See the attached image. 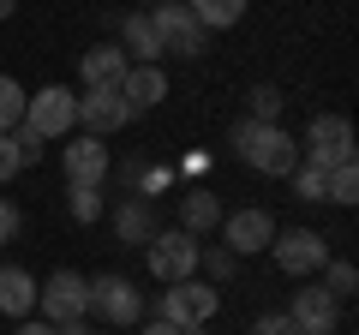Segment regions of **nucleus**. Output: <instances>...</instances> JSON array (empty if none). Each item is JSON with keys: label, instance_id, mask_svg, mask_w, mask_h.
<instances>
[{"label": "nucleus", "instance_id": "1", "mask_svg": "<svg viewBox=\"0 0 359 335\" xmlns=\"http://www.w3.org/2000/svg\"><path fill=\"white\" fill-rule=\"evenodd\" d=\"M233 156H240L245 168H257V174H269V180H287L299 168V144L287 138L282 126H264V120H240V126L228 132Z\"/></svg>", "mask_w": 359, "mask_h": 335}, {"label": "nucleus", "instance_id": "2", "mask_svg": "<svg viewBox=\"0 0 359 335\" xmlns=\"http://www.w3.org/2000/svg\"><path fill=\"white\" fill-rule=\"evenodd\" d=\"M269 252H276V270L294 275V282H311V275H323V264H330V240H323L318 228H276Z\"/></svg>", "mask_w": 359, "mask_h": 335}, {"label": "nucleus", "instance_id": "3", "mask_svg": "<svg viewBox=\"0 0 359 335\" xmlns=\"http://www.w3.org/2000/svg\"><path fill=\"white\" fill-rule=\"evenodd\" d=\"M222 311V287L204 282V275H186V282H174L162 294V323H174V329H192V323H210Z\"/></svg>", "mask_w": 359, "mask_h": 335}, {"label": "nucleus", "instance_id": "4", "mask_svg": "<svg viewBox=\"0 0 359 335\" xmlns=\"http://www.w3.org/2000/svg\"><path fill=\"white\" fill-rule=\"evenodd\" d=\"M25 126L36 132V138H72V132H78V90H66V84H42V90L25 102Z\"/></svg>", "mask_w": 359, "mask_h": 335}, {"label": "nucleus", "instance_id": "5", "mask_svg": "<svg viewBox=\"0 0 359 335\" xmlns=\"http://www.w3.org/2000/svg\"><path fill=\"white\" fill-rule=\"evenodd\" d=\"M84 317H102L114 329H132L144 317V294L126 282V275H96L90 282V299H84Z\"/></svg>", "mask_w": 359, "mask_h": 335}, {"label": "nucleus", "instance_id": "6", "mask_svg": "<svg viewBox=\"0 0 359 335\" xmlns=\"http://www.w3.org/2000/svg\"><path fill=\"white\" fill-rule=\"evenodd\" d=\"M144 264H150L156 282L174 287V282H186V275H198V240L186 228H168V233L156 228V240L144 245Z\"/></svg>", "mask_w": 359, "mask_h": 335}, {"label": "nucleus", "instance_id": "7", "mask_svg": "<svg viewBox=\"0 0 359 335\" xmlns=\"http://www.w3.org/2000/svg\"><path fill=\"white\" fill-rule=\"evenodd\" d=\"M150 25H156V36H162V54H186V60L204 54V36H210V30L192 18L186 0H156V6H150Z\"/></svg>", "mask_w": 359, "mask_h": 335}, {"label": "nucleus", "instance_id": "8", "mask_svg": "<svg viewBox=\"0 0 359 335\" xmlns=\"http://www.w3.org/2000/svg\"><path fill=\"white\" fill-rule=\"evenodd\" d=\"M84 299H90V282L78 270H54L48 282L36 287V311L48 323H78L84 317Z\"/></svg>", "mask_w": 359, "mask_h": 335}, {"label": "nucleus", "instance_id": "9", "mask_svg": "<svg viewBox=\"0 0 359 335\" xmlns=\"http://www.w3.org/2000/svg\"><path fill=\"white\" fill-rule=\"evenodd\" d=\"M306 162L311 168H335V162H347L353 156V126H347V114H318L306 126Z\"/></svg>", "mask_w": 359, "mask_h": 335}, {"label": "nucleus", "instance_id": "10", "mask_svg": "<svg viewBox=\"0 0 359 335\" xmlns=\"http://www.w3.org/2000/svg\"><path fill=\"white\" fill-rule=\"evenodd\" d=\"M78 126H84L90 138H108V132L132 126V102L120 90H84L78 96Z\"/></svg>", "mask_w": 359, "mask_h": 335}, {"label": "nucleus", "instance_id": "11", "mask_svg": "<svg viewBox=\"0 0 359 335\" xmlns=\"http://www.w3.org/2000/svg\"><path fill=\"white\" fill-rule=\"evenodd\" d=\"M299 335H335V317H341V299L330 287H294V306H287Z\"/></svg>", "mask_w": 359, "mask_h": 335}, {"label": "nucleus", "instance_id": "12", "mask_svg": "<svg viewBox=\"0 0 359 335\" xmlns=\"http://www.w3.org/2000/svg\"><path fill=\"white\" fill-rule=\"evenodd\" d=\"M60 168H66V186H102L114 162H108V144L84 132V138H72L60 150Z\"/></svg>", "mask_w": 359, "mask_h": 335}, {"label": "nucleus", "instance_id": "13", "mask_svg": "<svg viewBox=\"0 0 359 335\" xmlns=\"http://www.w3.org/2000/svg\"><path fill=\"white\" fill-rule=\"evenodd\" d=\"M222 233H228L233 258H252V252H269L276 221H269V210H233V216H222Z\"/></svg>", "mask_w": 359, "mask_h": 335}, {"label": "nucleus", "instance_id": "14", "mask_svg": "<svg viewBox=\"0 0 359 335\" xmlns=\"http://www.w3.org/2000/svg\"><path fill=\"white\" fill-rule=\"evenodd\" d=\"M126 54L120 42H96V48L78 54V72H84V90H120V78H126Z\"/></svg>", "mask_w": 359, "mask_h": 335}, {"label": "nucleus", "instance_id": "15", "mask_svg": "<svg viewBox=\"0 0 359 335\" xmlns=\"http://www.w3.org/2000/svg\"><path fill=\"white\" fill-rule=\"evenodd\" d=\"M180 228L192 233V240L216 233V228H222V198L210 192V186H192V192H180Z\"/></svg>", "mask_w": 359, "mask_h": 335}, {"label": "nucleus", "instance_id": "16", "mask_svg": "<svg viewBox=\"0 0 359 335\" xmlns=\"http://www.w3.org/2000/svg\"><path fill=\"white\" fill-rule=\"evenodd\" d=\"M114 233H120V245H150L156 240L150 198H120V204H114Z\"/></svg>", "mask_w": 359, "mask_h": 335}, {"label": "nucleus", "instance_id": "17", "mask_svg": "<svg viewBox=\"0 0 359 335\" xmlns=\"http://www.w3.org/2000/svg\"><path fill=\"white\" fill-rule=\"evenodd\" d=\"M120 96L132 102V114H144V108H156V102L168 96V72H162V66H126Z\"/></svg>", "mask_w": 359, "mask_h": 335}, {"label": "nucleus", "instance_id": "18", "mask_svg": "<svg viewBox=\"0 0 359 335\" xmlns=\"http://www.w3.org/2000/svg\"><path fill=\"white\" fill-rule=\"evenodd\" d=\"M0 311L6 317H30L36 311V275L18 264H0Z\"/></svg>", "mask_w": 359, "mask_h": 335}, {"label": "nucleus", "instance_id": "19", "mask_svg": "<svg viewBox=\"0 0 359 335\" xmlns=\"http://www.w3.org/2000/svg\"><path fill=\"white\" fill-rule=\"evenodd\" d=\"M120 54H126V60H138V66H156L162 60V36H156V25H150V13H132L126 25H120Z\"/></svg>", "mask_w": 359, "mask_h": 335}, {"label": "nucleus", "instance_id": "20", "mask_svg": "<svg viewBox=\"0 0 359 335\" xmlns=\"http://www.w3.org/2000/svg\"><path fill=\"white\" fill-rule=\"evenodd\" d=\"M186 6H192V18L204 30H228V25L245 18V0H186Z\"/></svg>", "mask_w": 359, "mask_h": 335}, {"label": "nucleus", "instance_id": "21", "mask_svg": "<svg viewBox=\"0 0 359 335\" xmlns=\"http://www.w3.org/2000/svg\"><path fill=\"white\" fill-rule=\"evenodd\" d=\"M323 198H330V204H353L359 198V168H353V156H347V162H335L330 174H323Z\"/></svg>", "mask_w": 359, "mask_h": 335}, {"label": "nucleus", "instance_id": "22", "mask_svg": "<svg viewBox=\"0 0 359 335\" xmlns=\"http://www.w3.org/2000/svg\"><path fill=\"white\" fill-rule=\"evenodd\" d=\"M25 102H30V90L13 72H0V132H13L18 120H25Z\"/></svg>", "mask_w": 359, "mask_h": 335}, {"label": "nucleus", "instance_id": "23", "mask_svg": "<svg viewBox=\"0 0 359 335\" xmlns=\"http://www.w3.org/2000/svg\"><path fill=\"white\" fill-rule=\"evenodd\" d=\"M198 270H204V282H233L240 258H233L228 245H198Z\"/></svg>", "mask_w": 359, "mask_h": 335}, {"label": "nucleus", "instance_id": "24", "mask_svg": "<svg viewBox=\"0 0 359 335\" xmlns=\"http://www.w3.org/2000/svg\"><path fill=\"white\" fill-rule=\"evenodd\" d=\"M66 210H72V221H96L102 216V186H66Z\"/></svg>", "mask_w": 359, "mask_h": 335}, {"label": "nucleus", "instance_id": "25", "mask_svg": "<svg viewBox=\"0 0 359 335\" xmlns=\"http://www.w3.org/2000/svg\"><path fill=\"white\" fill-rule=\"evenodd\" d=\"M323 287H330L335 299H353L359 294V270L347 258H330V264H323Z\"/></svg>", "mask_w": 359, "mask_h": 335}, {"label": "nucleus", "instance_id": "26", "mask_svg": "<svg viewBox=\"0 0 359 335\" xmlns=\"http://www.w3.org/2000/svg\"><path fill=\"white\" fill-rule=\"evenodd\" d=\"M282 102H287V96L276 90V84H257V90H252V114H245V120H264V126H282Z\"/></svg>", "mask_w": 359, "mask_h": 335}, {"label": "nucleus", "instance_id": "27", "mask_svg": "<svg viewBox=\"0 0 359 335\" xmlns=\"http://www.w3.org/2000/svg\"><path fill=\"white\" fill-rule=\"evenodd\" d=\"M323 174H330V168H311V162L294 168V192L306 198V204H323Z\"/></svg>", "mask_w": 359, "mask_h": 335}, {"label": "nucleus", "instance_id": "28", "mask_svg": "<svg viewBox=\"0 0 359 335\" xmlns=\"http://www.w3.org/2000/svg\"><path fill=\"white\" fill-rule=\"evenodd\" d=\"M13 150H18V162H25V168H36V162H42V138L25 126V120L13 126Z\"/></svg>", "mask_w": 359, "mask_h": 335}, {"label": "nucleus", "instance_id": "29", "mask_svg": "<svg viewBox=\"0 0 359 335\" xmlns=\"http://www.w3.org/2000/svg\"><path fill=\"white\" fill-rule=\"evenodd\" d=\"M18 228H25L18 204H13V198H0V245H6V240H18Z\"/></svg>", "mask_w": 359, "mask_h": 335}, {"label": "nucleus", "instance_id": "30", "mask_svg": "<svg viewBox=\"0 0 359 335\" xmlns=\"http://www.w3.org/2000/svg\"><path fill=\"white\" fill-rule=\"evenodd\" d=\"M13 174H25V162L13 150V132H0V180H13Z\"/></svg>", "mask_w": 359, "mask_h": 335}, {"label": "nucleus", "instance_id": "31", "mask_svg": "<svg viewBox=\"0 0 359 335\" xmlns=\"http://www.w3.org/2000/svg\"><path fill=\"white\" fill-rule=\"evenodd\" d=\"M252 335H299V329H294V317H287V311H276V317H257Z\"/></svg>", "mask_w": 359, "mask_h": 335}, {"label": "nucleus", "instance_id": "32", "mask_svg": "<svg viewBox=\"0 0 359 335\" xmlns=\"http://www.w3.org/2000/svg\"><path fill=\"white\" fill-rule=\"evenodd\" d=\"M13 335H54V323H48V317H18Z\"/></svg>", "mask_w": 359, "mask_h": 335}, {"label": "nucleus", "instance_id": "33", "mask_svg": "<svg viewBox=\"0 0 359 335\" xmlns=\"http://www.w3.org/2000/svg\"><path fill=\"white\" fill-rule=\"evenodd\" d=\"M138 335H180V329H174V323H162V317H156V323H144Z\"/></svg>", "mask_w": 359, "mask_h": 335}, {"label": "nucleus", "instance_id": "34", "mask_svg": "<svg viewBox=\"0 0 359 335\" xmlns=\"http://www.w3.org/2000/svg\"><path fill=\"white\" fill-rule=\"evenodd\" d=\"M18 13V0H0V18H13Z\"/></svg>", "mask_w": 359, "mask_h": 335}]
</instances>
